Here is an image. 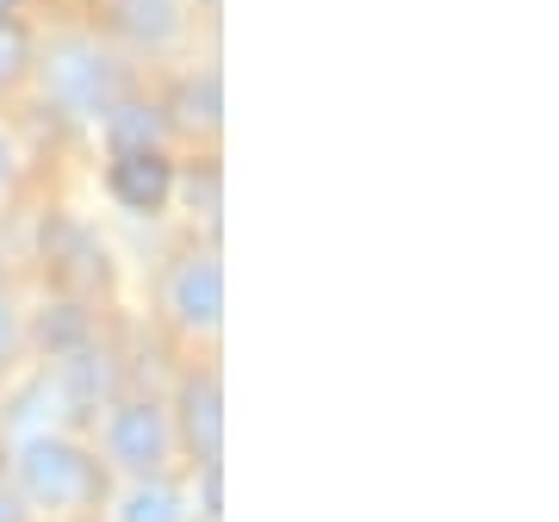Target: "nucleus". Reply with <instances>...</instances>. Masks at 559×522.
I'll use <instances>...</instances> for the list:
<instances>
[{"label":"nucleus","instance_id":"15","mask_svg":"<svg viewBox=\"0 0 559 522\" xmlns=\"http://www.w3.org/2000/svg\"><path fill=\"white\" fill-rule=\"evenodd\" d=\"M7 336H13V323H7V311H0V355H7Z\"/></svg>","mask_w":559,"mask_h":522},{"label":"nucleus","instance_id":"17","mask_svg":"<svg viewBox=\"0 0 559 522\" xmlns=\"http://www.w3.org/2000/svg\"><path fill=\"white\" fill-rule=\"evenodd\" d=\"M0 162H7V150H0Z\"/></svg>","mask_w":559,"mask_h":522},{"label":"nucleus","instance_id":"10","mask_svg":"<svg viewBox=\"0 0 559 522\" xmlns=\"http://www.w3.org/2000/svg\"><path fill=\"white\" fill-rule=\"evenodd\" d=\"M124 25H131L138 38L162 44L175 32V0H124Z\"/></svg>","mask_w":559,"mask_h":522},{"label":"nucleus","instance_id":"13","mask_svg":"<svg viewBox=\"0 0 559 522\" xmlns=\"http://www.w3.org/2000/svg\"><path fill=\"white\" fill-rule=\"evenodd\" d=\"M25 69V32L13 20H0V81H13Z\"/></svg>","mask_w":559,"mask_h":522},{"label":"nucleus","instance_id":"1","mask_svg":"<svg viewBox=\"0 0 559 522\" xmlns=\"http://www.w3.org/2000/svg\"><path fill=\"white\" fill-rule=\"evenodd\" d=\"M106 87H112V75H106L100 50H87V44H62L57 57H50V100H57L62 112H75V119L106 112Z\"/></svg>","mask_w":559,"mask_h":522},{"label":"nucleus","instance_id":"2","mask_svg":"<svg viewBox=\"0 0 559 522\" xmlns=\"http://www.w3.org/2000/svg\"><path fill=\"white\" fill-rule=\"evenodd\" d=\"M25 485H32V498H44V503H75V498L94 491V473H87V461H81L75 448L32 442L25 448Z\"/></svg>","mask_w":559,"mask_h":522},{"label":"nucleus","instance_id":"8","mask_svg":"<svg viewBox=\"0 0 559 522\" xmlns=\"http://www.w3.org/2000/svg\"><path fill=\"white\" fill-rule=\"evenodd\" d=\"M57 392H62V404H69V417H87V411L100 404V392H106L100 361H94V355H69V361H62Z\"/></svg>","mask_w":559,"mask_h":522},{"label":"nucleus","instance_id":"4","mask_svg":"<svg viewBox=\"0 0 559 522\" xmlns=\"http://www.w3.org/2000/svg\"><path fill=\"white\" fill-rule=\"evenodd\" d=\"M175 311L187 323H200V330H212V323L224 318V274L212 268V261H187V268H180Z\"/></svg>","mask_w":559,"mask_h":522},{"label":"nucleus","instance_id":"16","mask_svg":"<svg viewBox=\"0 0 559 522\" xmlns=\"http://www.w3.org/2000/svg\"><path fill=\"white\" fill-rule=\"evenodd\" d=\"M0 13H7V0H0Z\"/></svg>","mask_w":559,"mask_h":522},{"label":"nucleus","instance_id":"7","mask_svg":"<svg viewBox=\"0 0 559 522\" xmlns=\"http://www.w3.org/2000/svg\"><path fill=\"white\" fill-rule=\"evenodd\" d=\"M44 256H50V268H57V281H69V286L100 281V261H94V242L81 237L75 224H50V230H44Z\"/></svg>","mask_w":559,"mask_h":522},{"label":"nucleus","instance_id":"3","mask_svg":"<svg viewBox=\"0 0 559 522\" xmlns=\"http://www.w3.org/2000/svg\"><path fill=\"white\" fill-rule=\"evenodd\" d=\"M168 187H175V175H168V162H162L156 150L112 162V193H119L131 212H156V205L168 200Z\"/></svg>","mask_w":559,"mask_h":522},{"label":"nucleus","instance_id":"11","mask_svg":"<svg viewBox=\"0 0 559 522\" xmlns=\"http://www.w3.org/2000/svg\"><path fill=\"white\" fill-rule=\"evenodd\" d=\"M175 517H180V498L162 491V485H150V491H138L124 503V522H175Z\"/></svg>","mask_w":559,"mask_h":522},{"label":"nucleus","instance_id":"14","mask_svg":"<svg viewBox=\"0 0 559 522\" xmlns=\"http://www.w3.org/2000/svg\"><path fill=\"white\" fill-rule=\"evenodd\" d=\"M205 510H212V517L224 510V473H218V461H212V473H205Z\"/></svg>","mask_w":559,"mask_h":522},{"label":"nucleus","instance_id":"9","mask_svg":"<svg viewBox=\"0 0 559 522\" xmlns=\"http://www.w3.org/2000/svg\"><path fill=\"white\" fill-rule=\"evenodd\" d=\"M156 138H162V119L150 106H119L112 112V150L119 156H143V150H156Z\"/></svg>","mask_w":559,"mask_h":522},{"label":"nucleus","instance_id":"5","mask_svg":"<svg viewBox=\"0 0 559 522\" xmlns=\"http://www.w3.org/2000/svg\"><path fill=\"white\" fill-rule=\"evenodd\" d=\"M112 448H119L124 466H156L162 448H168V436H162V417L150 411V404H124L119 423H112Z\"/></svg>","mask_w":559,"mask_h":522},{"label":"nucleus","instance_id":"18","mask_svg":"<svg viewBox=\"0 0 559 522\" xmlns=\"http://www.w3.org/2000/svg\"><path fill=\"white\" fill-rule=\"evenodd\" d=\"M0 510H7V503H0Z\"/></svg>","mask_w":559,"mask_h":522},{"label":"nucleus","instance_id":"12","mask_svg":"<svg viewBox=\"0 0 559 522\" xmlns=\"http://www.w3.org/2000/svg\"><path fill=\"white\" fill-rule=\"evenodd\" d=\"M224 106H218V75H205L187 87V124H218Z\"/></svg>","mask_w":559,"mask_h":522},{"label":"nucleus","instance_id":"6","mask_svg":"<svg viewBox=\"0 0 559 522\" xmlns=\"http://www.w3.org/2000/svg\"><path fill=\"white\" fill-rule=\"evenodd\" d=\"M180 411H187V436H193V448H200L205 461H218L224 448V399L212 380H187L180 385Z\"/></svg>","mask_w":559,"mask_h":522}]
</instances>
